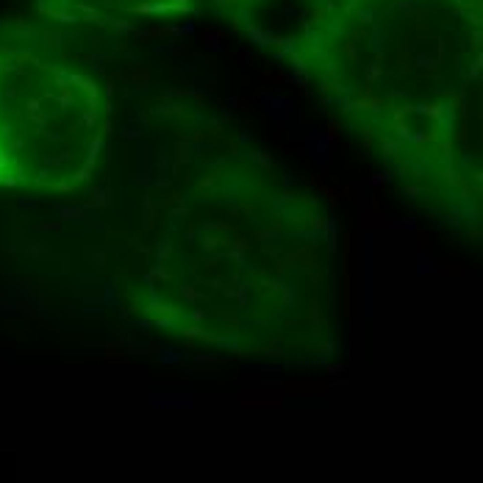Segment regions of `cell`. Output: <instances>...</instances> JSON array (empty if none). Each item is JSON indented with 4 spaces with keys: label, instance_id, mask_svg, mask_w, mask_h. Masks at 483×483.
Wrapping results in <instances>:
<instances>
[{
    "label": "cell",
    "instance_id": "cell-1",
    "mask_svg": "<svg viewBox=\"0 0 483 483\" xmlns=\"http://www.w3.org/2000/svg\"><path fill=\"white\" fill-rule=\"evenodd\" d=\"M158 358L164 361V364H178V361H184V353L175 350V347H161V350H158Z\"/></svg>",
    "mask_w": 483,
    "mask_h": 483
}]
</instances>
